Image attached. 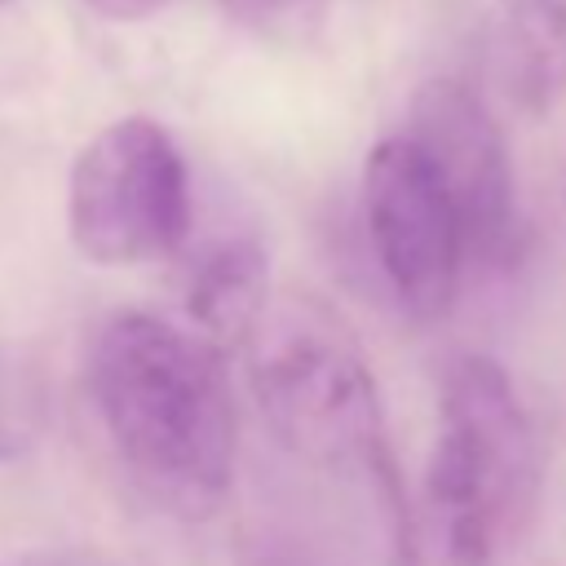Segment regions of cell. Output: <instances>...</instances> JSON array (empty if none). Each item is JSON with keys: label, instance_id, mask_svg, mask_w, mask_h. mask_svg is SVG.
Masks as SVG:
<instances>
[{"label": "cell", "instance_id": "cell-9", "mask_svg": "<svg viewBox=\"0 0 566 566\" xmlns=\"http://www.w3.org/2000/svg\"><path fill=\"white\" fill-rule=\"evenodd\" d=\"M265 287H270V261L252 239H221L203 248L186 274L190 327L203 332L212 345L217 340L243 345V336L256 327L265 310Z\"/></svg>", "mask_w": 566, "mask_h": 566}, {"label": "cell", "instance_id": "cell-4", "mask_svg": "<svg viewBox=\"0 0 566 566\" xmlns=\"http://www.w3.org/2000/svg\"><path fill=\"white\" fill-rule=\"evenodd\" d=\"M363 217L371 234V252L416 318H438L451 310L464 265V230L460 217L411 146V137H385L363 168Z\"/></svg>", "mask_w": 566, "mask_h": 566}, {"label": "cell", "instance_id": "cell-10", "mask_svg": "<svg viewBox=\"0 0 566 566\" xmlns=\"http://www.w3.org/2000/svg\"><path fill=\"white\" fill-rule=\"evenodd\" d=\"M0 566H106V562L88 548H31L18 557H4Z\"/></svg>", "mask_w": 566, "mask_h": 566}, {"label": "cell", "instance_id": "cell-7", "mask_svg": "<svg viewBox=\"0 0 566 566\" xmlns=\"http://www.w3.org/2000/svg\"><path fill=\"white\" fill-rule=\"evenodd\" d=\"M398 513V566H491L495 517L464 464V455L438 433L416 495L394 504Z\"/></svg>", "mask_w": 566, "mask_h": 566}, {"label": "cell", "instance_id": "cell-8", "mask_svg": "<svg viewBox=\"0 0 566 566\" xmlns=\"http://www.w3.org/2000/svg\"><path fill=\"white\" fill-rule=\"evenodd\" d=\"M500 84L526 115L566 97V0H495Z\"/></svg>", "mask_w": 566, "mask_h": 566}, {"label": "cell", "instance_id": "cell-1", "mask_svg": "<svg viewBox=\"0 0 566 566\" xmlns=\"http://www.w3.org/2000/svg\"><path fill=\"white\" fill-rule=\"evenodd\" d=\"M88 380L102 429L150 504L181 522L212 517L234 482V407L217 345L124 310L97 332Z\"/></svg>", "mask_w": 566, "mask_h": 566}, {"label": "cell", "instance_id": "cell-6", "mask_svg": "<svg viewBox=\"0 0 566 566\" xmlns=\"http://www.w3.org/2000/svg\"><path fill=\"white\" fill-rule=\"evenodd\" d=\"M442 438L464 455L495 526H517L539 491V438L509 380L486 354H460L442 371Z\"/></svg>", "mask_w": 566, "mask_h": 566}, {"label": "cell", "instance_id": "cell-11", "mask_svg": "<svg viewBox=\"0 0 566 566\" xmlns=\"http://www.w3.org/2000/svg\"><path fill=\"white\" fill-rule=\"evenodd\" d=\"M102 18H111V22H142V18H150L159 4H168V0H88Z\"/></svg>", "mask_w": 566, "mask_h": 566}, {"label": "cell", "instance_id": "cell-5", "mask_svg": "<svg viewBox=\"0 0 566 566\" xmlns=\"http://www.w3.org/2000/svg\"><path fill=\"white\" fill-rule=\"evenodd\" d=\"M407 137L442 181L464 230V252L504 261L517 239V203L509 146L486 102L460 80H429L411 97Z\"/></svg>", "mask_w": 566, "mask_h": 566}, {"label": "cell", "instance_id": "cell-13", "mask_svg": "<svg viewBox=\"0 0 566 566\" xmlns=\"http://www.w3.org/2000/svg\"><path fill=\"white\" fill-rule=\"evenodd\" d=\"M0 4H9V0H0Z\"/></svg>", "mask_w": 566, "mask_h": 566}, {"label": "cell", "instance_id": "cell-3", "mask_svg": "<svg viewBox=\"0 0 566 566\" xmlns=\"http://www.w3.org/2000/svg\"><path fill=\"white\" fill-rule=\"evenodd\" d=\"M66 230L97 265H142L177 252L190 230V177L155 119L106 124L71 164Z\"/></svg>", "mask_w": 566, "mask_h": 566}, {"label": "cell", "instance_id": "cell-12", "mask_svg": "<svg viewBox=\"0 0 566 566\" xmlns=\"http://www.w3.org/2000/svg\"><path fill=\"white\" fill-rule=\"evenodd\" d=\"M230 13H239V18H270V13H283V9H292V4H301V0H221Z\"/></svg>", "mask_w": 566, "mask_h": 566}, {"label": "cell", "instance_id": "cell-2", "mask_svg": "<svg viewBox=\"0 0 566 566\" xmlns=\"http://www.w3.org/2000/svg\"><path fill=\"white\" fill-rule=\"evenodd\" d=\"M243 345L252 398L270 433L296 460L371 478L389 504H398L376 380L340 327L310 310H261Z\"/></svg>", "mask_w": 566, "mask_h": 566}]
</instances>
